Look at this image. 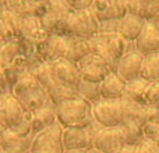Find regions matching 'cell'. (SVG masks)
<instances>
[{
	"instance_id": "obj_17",
	"label": "cell",
	"mask_w": 159,
	"mask_h": 153,
	"mask_svg": "<svg viewBox=\"0 0 159 153\" xmlns=\"http://www.w3.org/2000/svg\"><path fill=\"white\" fill-rule=\"evenodd\" d=\"M147 20L141 18V17L135 15L133 13H127L123 18L116 21V32L120 36H123L126 41L134 42L138 38L144 28Z\"/></svg>"
},
{
	"instance_id": "obj_13",
	"label": "cell",
	"mask_w": 159,
	"mask_h": 153,
	"mask_svg": "<svg viewBox=\"0 0 159 153\" xmlns=\"http://www.w3.org/2000/svg\"><path fill=\"white\" fill-rule=\"evenodd\" d=\"M93 132L92 128L84 127H69L63 129V146L64 151H88L92 148Z\"/></svg>"
},
{
	"instance_id": "obj_32",
	"label": "cell",
	"mask_w": 159,
	"mask_h": 153,
	"mask_svg": "<svg viewBox=\"0 0 159 153\" xmlns=\"http://www.w3.org/2000/svg\"><path fill=\"white\" fill-rule=\"evenodd\" d=\"M11 89H13V85H11L10 81H8L7 74H6V70L0 66V96L11 93Z\"/></svg>"
},
{
	"instance_id": "obj_26",
	"label": "cell",
	"mask_w": 159,
	"mask_h": 153,
	"mask_svg": "<svg viewBox=\"0 0 159 153\" xmlns=\"http://www.w3.org/2000/svg\"><path fill=\"white\" fill-rule=\"evenodd\" d=\"M148 85H149V82L147 79H144L143 76L134 78L131 81H127L124 98L133 102L144 103V95H145V90L148 88Z\"/></svg>"
},
{
	"instance_id": "obj_4",
	"label": "cell",
	"mask_w": 159,
	"mask_h": 153,
	"mask_svg": "<svg viewBox=\"0 0 159 153\" xmlns=\"http://www.w3.org/2000/svg\"><path fill=\"white\" fill-rule=\"evenodd\" d=\"M11 93L21 103V106L31 113L50 102V96L48 93L46 88L31 72L21 76L13 85Z\"/></svg>"
},
{
	"instance_id": "obj_23",
	"label": "cell",
	"mask_w": 159,
	"mask_h": 153,
	"mask_svg": "<svg viewBox=\"0 0 159 153\" xmlns=\"http://www.w3.org/2000/svg\"><path fill=\"white\" fill-rule=\"evenodd\" d=\"M129 13L141 17L144 20L155 18L159 13V0H127Z\"/></svg>"
},
{
	"instance_id": "obj_19",
	"label": "cell",
	"mask_w": 159,
	"mask_h": 153,
	"mask_svg": "<svg viewBox=\"0 0 159 153\" xmlns=\"http://www.w3.org/2000/svg\"><path fill=\"white\" fill-rule=\"evenodd\" d=\"M31 142L32 138L18 135L11 129H7L0 135V149L8 153H28Z\"/></svg>"
},
{
	"instance_id": "obj_1",
	"label": "cell",
	"mask_w": 159,
	"mask_h": 153,
	"mask_svg": "<svg viewBox=\"0 0 159 153\" xmlns=\"http://www.w3.org/2000/svg\"><path fill=\"white\" fill-rule=\"evenodd\" d=\"M89 41L91 52L102 57L115 71L124 53L135 49L134 42H129L117 32H98Z\"/></svg>"
},
{
	"instance_id": "obj_12",
	"label": "cell",
	"mask_w": 159,
	"mask_h": 153,
	"mask_svg": "<svg viewBox=\"0 0 159 153\" xmlns=\"http://www.w3.org/2000/svg\"><path fill=\"white\" fill-rule=\"evenodd\" d=\"M27 111L28 110L21 106V103L14 98L13 93L0 96V123L6 128L10 129L18 125Z\"/></svg>"
},
{
	"instance_id": "obj_6",
	"label": "cell",
	"mask_w": 159,
	"mask_h": 153,
	"mask_svg": "<svg viewBox=\"0 0 159 153\" xmlns=\"http://www.w3.org/2000/svg\"><path fill=\"white\" fill-rule=\"evenodd\" d=\"M63 129L60 123H55L52 127L41 131L32 138L28 153H64Z\"/></svg>"
},
{
	"instance_id": "obj_24",
	"label": "cell",
	"mask_w": 159,
	"mask_h": 153,
	"mask_svg": "<svg viewBox=\"0 0 159 153\" xmlns=\"http://www.w3.org/2000/svg\"><path fill=\"white\" fill-rule=\"evenodd\" d=\"M91 53L89 41L84 38H75V36H69L67 42V50H66V59L73 63H78L80 60Z\"/></svg>"
},
{
	"instance_id": "obj_38",
	"label": "cell",
	"mask_w": 159,
	"mask_h": 153,
	"mask_svg": "<svg viewBox=\"0 0 159 153\" xmlns=\"http://www.w3.org/2000/svg\"><path fill=\"white\" fill-rule=\"evenodd\" d=\"M0 153H8V152H6V151H3V149H0Z\"/></svg>"
},
{
	"instance_id": "obj_8",
	"label": "cell",
	"mask_w": 159,
	"mask_h": 153,
	"mask_svg": "<svg viewBox=\"0 0 159 153\" xmlns=\"http://www.w3.org/2000/svg\"><path fill=\"white\" fill-rule=\"evenodd\" d=\"M49 66L56 84L60 86L69 88V89L77 90L80 82L82 81L77 63H73V61L67 60L66 57H61L50 61Z\"/></svg>"
},
{
	"instance_id": "obj_31",
	"label": "cell",
	"mask_w": 159,
	"mask_h": 153,
	"mask_svg": "<svg viewBox=\"0 0 159 153\" xmlns=\"http://www.w3.org/2000/svg\"><path fill=\"white\" fill-rule=\"evenodd\" d=\"M144 134H145V138L154 141L159 146V123H151L144 125Z\"/></svg>"
},
{
	"instance_id": "obj_11",
	"label": "cell",
	"mask_w": 159,
	"mask_h": 153,
	"mask_svg": "<svg viewBox=\"0 0 159 153\" xmlns=\"http://www.w3.org/2000/svg\"><path fill=\"white\" fill-rule=\"evenodd\" d=\"M134 47L143 56L159 53V22L155 18L145 21L141 33L134 41Z\"/></svg>"
},
{
	"instance_id": "obj_36",
	"label": "cell",
	"mask_w": 159,
	"mask_h": 153,
	"mask_svg": "<svg viewBox=\"0 0 159 153\" xmlns=\"http://www.w3.org/2000/svg\"><path fill=\"white\" fill-rule=\"evenodd\" d=\"M64 153H87V151H64Z\"/></svg>"
},
{
	"instance_id": "obj_2",
	"label": "cell",
	"mask_w": 159,
	"mask_h": 153,
	"mask_svg": "<svg viewBox=\"0 0 159 153\" xmlns=\"http://www.w3.org/2000/svg\"><path fill=\"white\" fill-rule=\"evenodd\" d=\"M99 28H101V22L89 7L85 10L70 11L55 27L53 32L66 36L91 39L99 32Z\"/></svg>"
},
{
	"instance_id": "obj_5",
	"label": "cell",
	"mask_w": 159,
	"mask_h": 153,
	"mask_svg": "<svg viewBox=\"0 0 159 153\" xmlns=\"http://www.w3.org/2000/svg\"><path fill=\"white\" fill-rule=\"evenodd\" d=\"M93 121L102 127H119L126 118L123 99H99L92 104Z\"/></svg>"
},
{
	"instance_id": "obj_22",
	"label": "cell",
	"mask_w": 159,
	"mask_h": 153,
	"mask_svg": "<svg viewBox=\"0 0 159 153\" xmlns=\"http://www.w3.org/2000/svg\"><path fill=\"white\" fill-rule=\"evenodd\" d=\"M119 129L121 132V137L124 139L126 145L137 146L145 139V134H144V128L137 120L134 118H124V121L119 125Z\"/></svg>"
},
{
	"instance_id": "obj_16",
	"label": "cell",
	"mask_w": 159,
	"mask_h": 153,
	"mask_svg": "<svg viewBox=\"0 0 159 153\" xmlns=\"http://www.w3.org/2000/svg\"><path fill=\"white\" fill-rule=\"evenodd\" d=\"M123 104L126 109V118H134L143 125L151 123H159V110L154 109L151 106H147L144 103H138V102H133L129 99L123 98Z\"/></svg>"
},
{
	"instance_id": "obj_37",
	"label": "cell",
	"mask_w": 159,
	"mask_h": 153,
	"mask_svg": "<svg viewBox=\"0 0 159 153\" xmlns=\"http://www.w3.org/2000/svg\"><path fill=\"white\" fill-rule=\"evenodd\" d=\"M155 20H157V21H158V22H159V13H158V14H157V17H155Z\"/></svg>"
},
{
	"instance_id": "obj_18",
	"label": "cell",
	"mask_w": 159,
	"mask_h": 153,
	"mask_svg": "<svg viewBox=\"0 0 159 153\" xmlns=\"http://www.w3.org/2000/svg\"><path fill=\"white\" fill-rule=\"evenodd\" d=\"M55 123H57L56 109H55V103L50 100L45 106L32 111V135L35 137L41 131L52 127Z\"/></svg>"
},
{
	"instance_id": "obj_14",
	"label": "cell",
	"mask_w": 159,
	"mask_h": 153,
	"mask_svg": "<svg viewBox=\"0 0 159 153\" xmlns=\"http://www.w3.org/2000/svg\"><path fill=\"white\" fill-rule=\"evenodd\" d=\"M70 11L73 10L69 7L66 0H43V8H42V14L39 18H41L45 29L49 33H52L56 25Z\"/></svg>"
},
{
	"instance_id": "obj_29",
	"label": "cell",
	"mask_w": 159,
	"mask_h": 153,
	"mask_svg": "<svg viewBox=\"0 0 159 153\" xmlns=\"http://www.w3.org/2000/svg\"><path fill=\"white\" fill-rule=\"evenodd\" d=\"M144 104L159 110V81L149 82L144 95Z\"/></svg>"
},
{
	"instance_id": "obj_25",
	"label": "cell",
	"mask_w": 159,
	"mask_h": 153,
	"mask_svg": "<svg viewBox=\"0 0 159 153\" xmlns=\"http://www.w3.org/2000/svg\"><path fill=\"white\" fill-rule=\"evenodd\" d=\"M20 56H22V46L20 39L3 42L2 50H0V66L3 68L11 66Z\"/></svg>"
},
{
	"instance_id": "obj_33",
	"label": "cell",
	"mask_w": 159,
	"mask_h": 153,
	"mask_svg": "<svg viewBox=\"0 0 159 153\" xmlns=\"http://www.w3.org/2000/svg\"><path fill=\"white\" fill-rule=\"evenodd\" d=\"M66 3L69 4V7L71 10L77 11V10H85L89 8L92 6L93 0H66Z\"/></svg>"
},
{
	"instance_id": "obj_3",
	"label": "cell",
	"mask_w": 159,
	"mask_h": 153,
	"mask_svg": "<svg viewBox=\"0 0 159 153\" xmlns=\"http://www.w3.org/2000/svg\"><path fill=\"white\" fill-rule=\"evenodd\" d=\"M55 109L57 121L64 128H69V127L84 128V127H89L93 123L92 104L80 96L67 98L57 102L55 104Z\"/></svg>"
},
{
	"instance_id": "obj_20",
	"label": "cell",
	"mask_w": 159,
	"mask_h": 153,
	"mask_svg": "<svg viewBox=\"0 0 159 153\" xmlns=\"http://www.w3.org/2000/svg\"><path fill=\"white\" fill-rule=\"evenodd\" d=\"M126 84L121 76H119L115 71L105 76L101 82V98L102 99H123L126 93Z\"/></svg>"
},
{
	"instance_id": "obj_39",
	"label": "cell",
	"mask_w": 159,
	"mask_h": 153,
	"mask_svg": "<svg viewBox=\"0 0 159 153\" xmlns=\"http://www.w3.org/2000/svg\"><path fill=\"white\" fill-rule=\"evenodd\" d=\"M2 45H3V42H2V41H0V50H2Z\"/></svg>"
},
{
	"instance_id": "obj_40",
	"label": "cell",
	"mask_w": 159,
	"mask_h": 153,
	"mask_svg": "<svg viewBox=\"0 0 159 153\" xmlns=\"http://www.w3.org/2000/svg\"><path fill=\"white\" fill-rule=\"evenodd\" d=\"M0 124H2V123H0Z\"/></svg>"
},
{
	"instance_id": "obj_10",
	"label": "cell",
	"mask_w": 159,
	"mask_h": 153,
	"mask_svg": "<svg viewBox=\"0 0 159 153\" xmlns=\"http://www.w3.org/2000/svg\"><path fill=\"white\" fill-rule=\"evenodd\" d=\"M91 10L99 22L120 20L129 13L127 0H93Z\"/></svg>"
},
{
	"instance_id": "obj_30",
	"label": "cell",
	"mask_w": 159,
	"mask_h": 153,
	"mask_svg": "<svg viewBox=\"0 0 159 153\" xmlns=\"http://www.w3.org/2000/svg\"><path fill=\"white\" fill-rule=\"evenodd\" d=\"M135 153H159V146L154 141L145 138L143 142L135 146Z\"/></svg>"
},
{
	"instance_id": "obj_28",
	"label": "cell",
	"mask_w": 159,
	"mask_h": 153,
	"mask_svg": "<svg viewBox=\"0 0 159 153\" xmlns=\"http://www.w3.org/2000/svg\"><path fill=\"white\" fill-rule=\"evenodd\" d=\"M77 93L80 98L88 100L91 104L98 102L101 98V85L96 82H88V81H81L77 88Z\"/></svg>"
},
{
	"instance_id": "obj_21",
	"label": "cell",
	"mask_w": 159,
	"mask_h": 153,
	"mask_svg": "<svg viewBox=\"0 0 159 153\" xmlns=\"http://www.w3.org/2000/svg\"><path fill=\"white\" fill-rule=\"evenodd\" d=\"M20 17L6 8L0 13V41L8 42L20 38Z\"/></svg>"
},
{
	"instance_id": "obj_9",
	"label": "cell",
	"mask_w": 159,
	"mask_h": 153,
	"mask_svg": "<svg viewBox=\"0 0 159 153\" xmlns=\"http://www.w3.org/2000/svg\"><path fill=\"white\" fill-rule=\"evenodd\" d=\"M77 66L80 68V72H81L82 81L96 82V84H101L105 79V76L113 71L112 67L103 59L92 52L85 56L82 60H80Z\"/></svg>"
},
{
	"instance_id": "obj_15",
	"label": "cell",
	"mask_w": 159,
	"mask_h": 153,
	"mask_svg": "<svg viewBox=\"0 0 159 153\" xmlns=\"http://www.w3.org/2000/svg\"><path fill=\"white\" fill-rule=\"evenodd\" d=\"M144 56L141 55L138 50L133 49L124 53L123 57L119 60L117 66H116L115 72L119 76L124 79V81H131L134 78H138L141 75V67H143Z\"/></svg>"
},
{
	"instance_id": "obj_34",
	"label": "cell",
	"mask_w": 159,
	"mask_h": 153,
	"mask_svg": "<svg viewBox=\"0 0 159 153\" xmlns=\"http://www.w3.org/2000/svg\"><path fill=\"white\" fill-rule=\"evenodd\" d=\"M120 153H135V146H133V145H126L123 149H121Z\"/></svg>"
},
{
	"instance_id": "obj_7",
	"label": "cell",
	"mask_w": 159,
	"mask_h": 153,
	"mask_svg": "<svg viewBox=\"0 0 159 153\" xmlns=\"http://www.w3.org/2000/svg\"><path fill=\"white\" fill-rule=\"evenodd\" d=\"M91 128L93 132L92 148L103 153H120L126 146L119 127H102L93 121Z\"/></svg>"
},
{
	"instance_id": "obj_35",
	"label": "cell",
	"mask_w": 159,
	"mask_h": 153,
	"mask_svg": "<svg viewBox=\"0 0 159 153\" xmlns=\"http://www.w3.org/2000/svg\"><path fill=\"white\" fill-rule=\"evenodd\" d=\"M87 153H103V152H101V151H98V149H95V148H91V149H88Z\"/></svg>"
},
{
	"instance_id": "obj_27",
	"label": "cell",
	"mask_w": 159,
	"mask_h": 153,
	"mask_svg": "<svg viewBox=\"0 0 159 153\" xmlns=\"http://www.w3.org/2000/svg\"><path fill=\"white\" fill-rule=\"evenodd\" d=\"M140 76H143L148 82L159 81V53L144 56Z\"/></svg>"
}]
</instances>
